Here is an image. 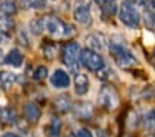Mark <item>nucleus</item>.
I'll list each match as a JSON object with an SVG mask.
<instances>
[{"label": "nucleus", "mask_w": 155, "mask_h": 137, "mask_svg": "<svg viewBox=\"0 0 155 137\" xmlns=\"http://www.w3.org/2000/svg\"><path fill=\"white\" fill-rule=\"evenodd\" d=\"M74 136L75 137H94L91 130H89L87 127H81V129H76L74 132Z\"/></svg>", "instance_id": "26"}, {"label": "nucleus", "mask_w": 155, "mask_h": 137, "mask_svg": "<svg viewBox=\"0 0 155 137\" xmlns=\"http://www.w3.org/2000/svg\"><path fill=\"white\" fill-rule=\"evenodd\" d=\"M17 11H18V6L15 4L14 0H3L0 3V13L3 14L4 17L15 15Z\"/></svg>", "instance_id": "18"}, {"label": "nucleus", "mask_w": 155, "mask_h": 137, "mask_svg": "<svg viewBox=\"0 0 155 137\" xmlns=\"http://www.w3.org/2000/svg\"><path fill=\"white\" fill-rule=\"evenodd\" d=\"M98 101L103 105L105 109L108 111H112L118 107L119 104V96H118V91L112 87L111 85H104L100 89V93H98Z\"/></svg>", "instance_id": "5"}, {"label": "nucleus", "mask_w": 155, "mask_h": 137, "mask_svg": "<svg viewBox=\"0 0 155 137\" xmlns=\"http://www.w3.org/2000/svg\"><path fill=\"white\" fill-rule=\"evenodd\" d=\"M18 42L21 43L22 46H25V47H28V39H26V36H25V32H22V31H19L18 32Z\"/></svg>", "instance_id": "28"}, {"label": "nucleus", "mask_w": 155, "mask_h": 137, "mask_svg": "<svg viewBox=\"0 0 155 137\" xmlns=\"http://www.w3.org/2000/svg\"><path fill=\"white\" fill-rule=\"evenodd\" d=\"M22 62H24V54L18 49H11L7 53V56L4 57V64L11 65L14 68H19L22 65Z\"/></svg>", "instance_id": "12"}, {"label": "nucleus", "mask_w": 155, "mask_h": 137, "mask_svg": "<svg viewBox=\"0 0 155 137\" xmlns=\"http://www.w3.org/2000/svg\"><path fill=\"white\" fill-rule=\"evenodd\" d=\"M97 3L98 4H101V6H103V4H105V3H111V2H115V0H96Z\"/></svg>", "instance_id": "31"}, {"label": "nucleus", "mask_w": 155, "mask_h": 137, "mask_svg": "<svg viewBox=\"0 0 155 137\" xmlns=\"http://www.w3.org/2000/svg\"><path fill=\"white\" fill-rule=\"evenodd\" d=\"M4 57H6V56L3 54V50L0 49V62H4Z\"/></svg>", "instance_id": "33"}, {"label": "nucleus", "mask_w": 155, "mask_h": 137, "mask_svg": "<svg viewBox=\"0 0 155 137\" xmlns=\"http://www.w3.org/2000/svg\"><path fill=\"white\" fill-rule=\"evenodd\" d=\"M74 18L76 22H79L81 25H90L93 22L91 18V11H90V6L87 2L84 0H78L74 6Z\"/></svg>", "instance_id": "6"}, {"label": "nucleus", "mask_w": 155, "mask_h": 137, "mask_svg": "<svg viewBox=\"0 0 155 137\" xmlns=\"http://www.w3.org/2000/svg\"><path fill=\"white\" fill-rule=\"evenodd\" d=\"M145 137H155V134H152V133H151V134H147Z\"/></svg>", "instance_id": "37"}, {"label": "nucleus", "mask_w": 155, "mask_h": 137, "mask_svg": "<svg viewBox=\"0 0 155 137\" xmlns=\"http://www.w3.org/2000/svg\"><path fill=\"white\" fill-rule=\"evenodd\" d=\"M29 28H31V32H32L33 35L39 36L43 31H45L43 20H40V18H32V21H31V24H29Z\"/></svg>", "instance_id": "20"}, {"label": "nucleus", "mask_w": 155, "mask_h": 137, "mask_svg": "<svg viewBox=\"0 0 155 137\" xmlns=\"http://www.w3.org/2000/svg\"><path fill=\"white\" fill-rule=\"evenodd\" d=\"M50 82L55 89H67L71 83V78L64 69H55L50 78Z\"/></svg>", "instance_id": "9"}, {"label": "nucleus", "mask_w": 155, "mask_h": 137, "mask_svg": "<svg viewBox=\"0 0 155 137\" xmlns=\"http://www.w3.org/2000/svg\"><path fill=\"white\" fill-rule=\"evenodd\" d=\"M47 6L46 0H29V7H32L35 10H43Z\"/></svg>", "instance_id": "25"}, {"label": "nucleus", "mask_w": 155, "mask_h": 137, "mask_svg": "<svg viewBox=\"0 0 155 137\" xmlns=\"http://www.w3.org/2000/svg\"><path fill=\"white\" fill-rule=\"evenodd\" d=\"M0 122L4 125H14L17 122L15 111L8 107H0Z\"/></svg>", "instance_id": "16"}, {"label": "nucleus", "mask_w": 155, "mask_h": 137, "mask_svg": "<svg viewBox=\"0 0 155 137\" xmlns=\"http://www.w3.org/2000/svg\"><path fill=\"white\" fill-rule=\"evenodd\" d=\"M79 56H81V46H79V43L69 42L62 47V61L72 72H76V73H78V67H79V64H78Z\"/></svg>", "instance_id": "4"}, {"label": "nucleus", "mask_w": 155, "mask_h": 137, "mask_svg": "<svg viewBox=\"0 0 155 137\" xmlns=\"http://www.w3.org/2000/svg\"><path fill=\"white\" fill-rule=\"evenodd\" d=\"M2 137H19L18 134H15V133H6V134H3Z\"/></svg>", "instance_id": "32"}, {"label": "nucleus", "mask_w": 155, "mask_h": 137, "mask_svg": "<svg viewBox=\"0 0 155 137\" xmlns=\"http://www.w3.org/2000/svg\"><path fill=\"white\" fill-rule=\"evenodd\" d=\"M72 111H74V115L78 118V119H83V121H86V119H90L91 115H93V105L90 104V103H84V101H81L78 103V104H75L74 107H72Z\"/></svg>", "instance_id": "10"}, {"label": "nucleus", "mask_w": 155, "mask_h": 137, "mask_svg": "<svg viewBox=\"0 0 155 137\" xmlns=\"http://www.w3.org/2000/svg\"><path fill=\"white\" fill-rule=\"evenodd\" d=\"M22 112H24L25 121L31 125H36L39 122V119L42 118V109H40V107L33 101L25 103L22 107Z\"/></svg>", "instance_id": "8"}, {"label": "nucleus", "mask_w": 155, "mask_h": 137, "mask_svg": "<svg viewBox=\"0 0 155 137\" xmlns=\"http://www.w3.org/2000/svg\"><path fill=\"white\" fill-rule=\"evenodd\" d=\"M54 108L61 114H67L68 111L72 109V101L68 94H61L55 98L54 101Z\"/></svg>", "instance_id": "14"}, {"label": "nucleus", "mask_w": 155, "mask_h": 137, "mask_svg": "<svg viewBox=\"0 0 155 137\" xmlns=\"http://www.w3.org/2000/svg\"><path fill=\"white\" fill-rule=\"evenodd\" d=\"M150 116H151V118H150V119H151V121H152V122H154V123H155V111H152Z\"/></svg>", "instance_id": "34"}, {"label": "nucleus", "mask_w": 155, "mask_h": 137, "mask_svg": "<svg viewBox=\"0 0 155 137\" xmlns=\"http://www.w3.org/2000/svg\"><path fill=\"white\" fill-rule=\"evenodd\" d=\"M61 126L62 122L58 116H53L50 119V122L46 126V134L48 137H60V133H61Z\"/></svg>", "instance_id": "15"}, {"label": "nucleus", "mask_w": 155, "mask_h": 137, "mask_svg": "<svg viewBox=\"0 0 155 137\" xmlns=\"http://www.w3.org/2000/svg\"><path fill=\"white\" fill-rule=\"evenodd\" d=\"M79 61L82 62V65L86 69L91 72H98L101 68L105 67L104 64V58L94 50H90L89 47L87 49L81 50V56H79Z\"/></svg>", "instance_id": "3"}, {"label": "nucleus", "mask_w": 155, "mask_h": 137, "mask_svg": "<svg viewBox=\"0 0 155 137\" xmlns=\"http://www.w3.org/2000/svg\"><path fill=\"white\" fill-rule=\"evenodd\" d=\"M151 6L155 8V0H151Z\"/></svg>", "instance_id": "36"}, {"label": "nucleus", "mask_w": 155, "mask_h": 137, "mask_svg": "<svg viewBox=\"0 0 155 137\" xmlns=\"http://www.w3.org/2000/svg\"><path fill=\"white\" fill-rule=\"evenodd\" d=\"M119 20L129 28H139L141 17L132 0H123L119 8Z\"/></svg>", "instance_id": "2"}, {"label": "nucleus", "mask_w": 155, "mask_h": 137, "mask_svg": "<svg viewBox=\"0 0 155 137\" xmlns=\"http://www.w3.org/2000/svg\"><path fill=\"white\" fill-rule=\"evenodd\" d=\"M101 11H103L105 15L112 17L114 14L116 13V4H115V2H111V3L103 4V6H101Z\"/></svg>", "instance_id": "24"}, {"label": "nucleus", "mask_w": 155, "mask_h": 137, "mask_svg": "<svg viewBox=\"0 0 155 137\" xmlns=\"http://www.w3.org/2000/svg\"><path fill=\"white\" fill-rule=\"evenodd\" d=\"M14 29V22L11 18H8V17H2L0 18V31L2 32H6L10 35V32Z\"/></svg>", "instance_id": "21"}, {"label": "nucleus", "mask_w": 155, "mask_h": 137, "mask_svg": "<svg viewBox=\"0 0 155 137\" xmlns=\"http://www.w3.org/2000/svg\"><path fill=\"white\" fill-rule=\"evenodd\" d=\"M86 42L89 44V49L94 50V51H98V50H103L105 47V38L104 35L100 33H91L86 38Z\"/></svg>", "instance_id": "13"}, {"label": "nucleus", "mask_w": 155, "mask_h": 137, "mask_svg": "<svg viewBox=\"0 0 155 137\" xmlns=\"http://www.w3.org/2000/svg\"><path fill=\"white\" fill-rule=\"evenodd\" d=\"M47 73H48L47 67L39 65L38 68L35 69V72L32 73V76H33V79H35V80H43V79L47 78Z\"/></svg>", "instance_id": "23"}, {"label": "nucleus", "mask_w": 155, "mask_h": 137, "mask_svg": "<svg viewBox=\"0 0 155 137\" xmlns=\"http://www.w3.org/2000/svg\"><path fill=\"white\" fill-rule=\"evenodd\" d=\"M43 25H45V29L47 31L50 35L55 36V38H64L65 24L61 22L57 17L48 15V17H46V18H43Z\"/></svg>", "instance_id": "7"}, {"label": "nucleus", "mask_w": 155, "mask_h": 137, "mask_svg": "<svg viewBox=\"0 0 155 137\" xmlns=\"http://www.w3.org/2000/svg\"><path fill=\"white\" fill-rule=\"evenodd\" d=\"M74 86H75V93L78 96H84L89 91V86H90V82L89 78L84 73H76L74 79Z\"/></svg>", "instance_id": "11"}, {"label": "nucleus", "mask_w": 155, "mask_h": 137, "mask_svg": "<svg viewBox=\"0 0 155 137\" xmlns=\"http://www.w3.org/2000/svg\"><path fill=\"white\" fill-rule=\"evenodd\" d=\"M75 33V28L72 25H69V24H67V25H65V32H64V38H71L72 35H74Z\"/></svg>", "instance_id": "27"}, {"label": "nucleus", "mask_w": 155, "mask_h": 137, "mask_svg": "<svg viewBox=\"0 0 155 137\" xmlns=\"http://www.w3.org/2000/svg\"><path fill=\"white\" fill-rule=\"evenodd\" d=\"M42 54L46 60L51 61L55 58V54H57V46L51 42H47L42 46Z\"/></svg>", "instance_id": "19"}, {"label": "nucleus", "mask_w": 155, "mask_h": 137, "mask_svg": "<svg viewBox=\"0 0 155 137\" xmlns=\"http://www.w3.org/2000/svg\"><path fill=\"white\" fill-rule=\"evenodd\" d=\"M18 80V75L14 73V72H10V71H2L0 72V85L3 89H10L11 86Z\"/></svg>", "instance_id": "17"}, {"label": "nucleus", "mask_w": 155, "mask_h": 137, "mask_svg": "<svg viewBox=\"0 0 155 137\" xmlns=\"http://www.w3.org/2000/svg\"><path fill=\"white\" fill-rule=\"evenodd\" d=\"M15 4H18L24 10H28L29 8V0H15Z\"/></svg>", "instance_id": "29"}, {"label": "nucleus", "mask_w": 155, "mask_h": 137, "mask_svg": "<svg viewBox=\"0 0 155 137\" xmlns=\"http://www.w3.org/2000/svg\"><path fill=\"white\" fill-rule=\"evenodd\" d=\"M151 17H152V21H154V24H155V13H152Z\"/></svg>", "instance_id": "35"}, {"label": "nucleus", "mask_w": 155, "mask_h": 137, "mask_svg": "<svg viewBox=\"0 0 155 137\" xmlns=\"http://www.w3.org/2000/svg\"><path fill=\"white\" fill-rule=\"evenodd\" d=\"M8 39H10L8 33L2 32V31H0V43H7V42H8Z\"/></svg>", "instance_id": "30"}, {"label": "nucleus", "mask_w": 155, "mask_h": 137, "mask_svg": "<svg viewBox=\"0 0 155 137\" xmlns=\"http://www.w3.org/2000/svg\"><path fill=\"white\" fill-rule=\"evenodd\" d=\"M110 53H111V56H112L114 61L119 67H122V68H130V67H134L139 64L136 57L126 49L123 40L122 42H114V40H111Z\"/></svg>", "instance_id": "1"}, {"label": "nucleus", "mask_w": 155, "mask_h": 137, "mask_svg": "<svg viewBox=\"0 0 155 137\" xmlns=\"http://www.w3.org/2000/svg\"><path fill=\"white\" fill-rule=\"evenodd\" d=\"M97 76L100 79H103V80H112V79H116L115 72H114L111 68H108V67L101 68L100 71L97 72Z\"/></svg>", "instance_id": "22"}]
</instances>
